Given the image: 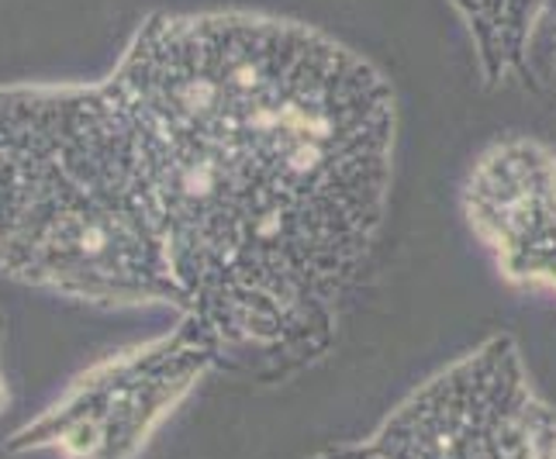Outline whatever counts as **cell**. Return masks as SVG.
I'll return each mask as SVG.
<instances>
[{
    "label": "cell",
    "instance_id": "cell-1",
    "mask_svg": "<svg viewBox=\"0 0 556 459\" xmlns=\"http://www.w3.org/2000/svg\"><path fill=\"white\" fill-rule=\"evenodd\" d=\"M136 136L180 311L222 370L287 384L336 349L383 242L397 101L298 17L156 11L104 76Z\"/></svg>",
    "mask_w": 556,
    "mask_h": 459
},
{
    "label": "cell",
    "instance_id": "cell-2",
    "mask_svg": "<svg viewBox=\"0 0 556 459\" xmlns=\"http://www.w3.org/2000/svg\"><path fill=\"white\" fill-rule=\"evenodd\" d=\"M0 273L93 308L180 311L136 136L108 80L0 87Z\"/></svg>",
    "mask_w": 556,
    "mask_h": 459
},
{
    "label": "cell",
    "instance_id": "cell-3",
    "mask_svg": "<svg viewBox=\"0 0 556 459\" xmlns=\"http://www.w3.org/2000/svg\"><path fill=\"white\" fill-rule=\"evenodd\" d=\"M304 459H556V405L497 332L418 380L367 435Z\"/></svg>",
    "mask_w": 556,
    "mask_h": 459
},
{
    "label": "cell",
    "instance_id": "cell-4",
    "mask_svg": "<svg viewBox=\"0 0 556 459\" xmlns=\"http://www.w3.org/2000/svg\"><path fill=\"white\" fill-rule=\"evenodd\" d=\"M222 370L218 346L194 321L114 349L90 362L70 387L8 435V452H55L60 459H136L177 415L201 380Z\"/></svg>",
    "mask_w": 556,
    "mask_h": 459
},
{
    "label": "cell",
    "instance_id": "cell-5",
    "mask_svg": "<svg viewBox=\"0 0 556 459\" xmlns=\"http://www.w3.org/2000/svg\"><path fill=\"white\" fill-rule=\"evenodd\" d=\"M459 212L511 286L556 297L553 145L522 131L481 145L459 183Z\"/></svg>",
    "mask_w": 556,
    "mask_h": 459
},
{
    "label": "cell",
    "instance_id": "cell-6",
    "mask_svg": "<svg viewBox=\"0 0 556 459\" xmlns=\"http://www.w3.org/2000/svg\"><path fill=\"white\" fill-rule=\"evenodd\" d=\"M549 4L553 0H450L470 35L488 87H505L511 76H529L532 42Z\"/></svg>",
    "mask_w": 556,
    "mask_h": 459
},
{
    "label": "cell",
    "instance_id": "cell-7",
    "mask_svg": "<svg viewBox=\"0 0 556 459\" xmlns=\"http://www.w3.org/2000/svg\"><path fill=\"white\" fill-rule=\"evenodd\" d=\"M540 49L546 55V63L556 69V0L549 4L546 17H543V28H540Z\"/></svg>",
    "mask_w": 556,
    "mask_h": 459
},
{
    "label": "cell",
    "instance_id": "cell-8",
    "mask_svg": "<svg viewBox=\"0 0 556 459\" xmlns=\"http://www.w3.org/2000/svg\"><path fill=\"white\" fill-rule=\"evenodd\" d=\"M8 405V380H4V367H0V411Z\"/></svg>",
    "mask_w": 556,
    "mask_h": 459
}]
</instances>
